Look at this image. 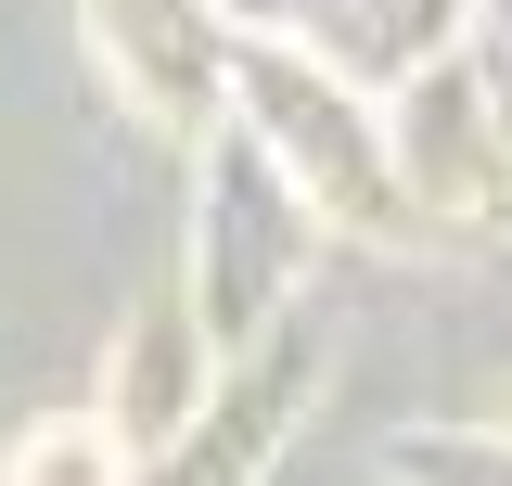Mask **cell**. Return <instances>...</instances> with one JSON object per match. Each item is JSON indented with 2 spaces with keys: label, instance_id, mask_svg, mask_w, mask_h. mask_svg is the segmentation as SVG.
<instances>
[{
  "label": "cell",
  "instance_id": "cell-1",
  "mask_svg": "<svg viewBox=\"0 0 512 486\" xmlns=\"http://www.w3.org/2000/svg\"><path fill=\"white\" fill-rule=\"evenodd\" d=\"M13 486H116V448H103L90 423H64V435L26 448V474H13Z\"/></svg>",
  "mask_w": 512,
  "mask_h": 486
}]
</instances>
